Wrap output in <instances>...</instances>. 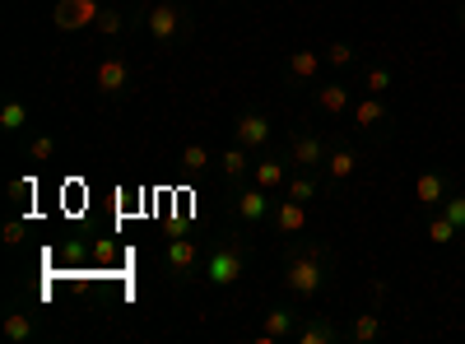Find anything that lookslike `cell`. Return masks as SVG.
I'll use <instances>...</instances> for the list:
<instances>
[{"label": "cell", "instance_id": "6da1fadb", "mask_svg": "<svg viewBox=\"0 0 465 344\" xmlns=\"http://www.w3.org/2000/svg\"><path fill=\"white\" fill-rule=\"evenodd\" d=\"M335 275V251L322 238H289L284 247V289L302 302H317L331 289Z\"/></svg>", "mask_w": 465, "mask_h": 344}, {"label": "cell", "instance_id": "7a4b0ae2", "mask_svg": "<svg viewBox=\"0 0 465 344\" xmlns=\"http://www.w3.org/2000/svg\"><path fill=\"white\" fill-rule=\"evenodd\" d=\"M247 265H252V247L242 233H223L210 251H205V280L214 289H232L242 275H247Z\"/></svg>", "mask_w": 465, "mask_h": 344}, {"label": "cell", "instance_id": "3957f363", "mask_svg": "<svg viewBox=\"0 0 465 344\" xmlns=\"http://www.w3.org/2000/svg\"><path fill=\"white\" fill-rule=\"evenodd\" d=\"M144 33L153 47H177L191 37V10L177 0H159L153 10H144Z\"/></svg>", "mask_w": 465, "mask_h": 344}, {"label": "cell", "instance_id": "277c9868", "mask_svg": "<svg viewBox=\"0 0 465 344\" xmlns=\"http://www.w3.org/2000/svg\"><path fill=\"white\" fill-rule=\"evenodd\" d=\"M275 191H265L256 182H232V214H238V223L256 228V223H270V214H275Z\"/></svg>", "mask_w": 465, "mask_h": 344}, {"label": "cell", "instance_id": "5b68a950", "mask_svg": "<svg viewBox=\"0 0 465 344\" xmlns=\"http://www.w3.org/2000/svg\"><path fill=\"white\" fill-rule=\"evenodd\" d=\"M94 84L107 103H126L131 89H135V65L126 56H103L98 70H94Z\"/></svg>", "mask_w": 465, "mask_h": 344}, {"label": "cell", "instance_id": "8992f818", "mask_svg": "<svg viewBox=\"0 0 465 344\" xmlns=\"http://www.w3.org/2000/svg\"><path fill=\"white\" fill-rule=\"evenodd\" d=\"M163 260H168V270H173L177 284H191L196 275H205V247H201L196 238H182V233H177V238L168 242Z\"/></svg>", "mask_w": 465, "mask_h": 344}, {"label": "cell", "instance_id": "52a82bcc", "mask_svg": "<svg viewBox=\"0 0 465 344\" xmlns=\"http://www.w3.org/2000/svg\"><path fill=\"white\" fill-rule=\"evenodd\" d=\"M326 149H331L326 135H317V131H293V135H289V163H293L298 172H322V168H326Z\"/></svg>", "mask_w": 465, "mask_h": 344}, {"label": "cell", "instance_id": "ba28073f", "mask_svg": "<svg viewBox=\"0 0 465 344\" xmlns=\"http://www.w3.org/2000/svg\"><path fill=\"white\" fill-rule=\"evenodd\" d=\"M98 15H103L98 0H56L52 28H56V33H84V28L98 24Z\"/></svg>", "mask_w": 465, "mask_h": 344}, {"label": "cell", "instance_id": "9c48e42d", "mask_svg": "<svg viewBox=\"0 0 465 344\" xmlns=\"http://www.w3.org/2000/svg\"><path fill=\"white\" fill-rule=\"evenodd\" d=\"M349 112H354V126H359L363 135H372V140H386V135H391V107H386V98L363 93Z\"/></svg>", "mask_w": 465, "mask_h": 344}, {"label": "cell", "instance_id": "30bf717a", "mask_svg": "<svg viewBox=\"0 0 465 344\" xmlns=\"http://www.w3.org/2000/svg\"><path fill=\"white\" fill-rule=\"evenodd\" d=\"M302 312L284 308V302H275V308H265L261 312V330H256V344H280V339H293Z\"/></svg>", "mask_w": 465, "mask_h": 344}, {"label": "cell", "instance_id": "8fae6325", "mask_svg": "<svg viewBox=\"0 0 465 344\" xmlns=\"http://www.w3.org/2000/svg\"><path fill=\"white\" fill-rule=\"evenodd\" d=\"M322 65H326L322 52H312V47H293L289 61H284V80H289V84H302V89H312V84H322Z\"/></svg>", "mask_w": 465, "mask_h": 344}, {"label": "cell", "instance_id": "7c38bea8", "mask_svg": "<svg viewBox=\"0 0 465 344\" xmlns=\"http://www.w3.org/2000/svg\"><path fill=\"white\" fill-rule=\"evenodd\" d=\"M270 135H275V126H270L265 112H238V122H232V144H242V149H265Z\"/></svg>", "mask_w": 465, "mask_h": 344}, {"label": "cell", "instance_id": "4fadbf2b", "mask_svg": "<svg viewBox=\"0 0 465 344\" xmlns=\"http://www.w3.org/2000/svg\"><path fill=\"white\" fill-rule=\"evenodd\" d=\"M447 196H451V177H447V172L429 168V172H419V177H414V205H419L423 214L442 210V201H447Z\"/></svg>", "mask_w": 465, "mask_h": 344}, {"label": "cell", "instance_id": "5bb4252c", "mask_svg": "<svg viewBox=\"0 0 465 344\" xmlns=\"http://www.w3.org/2000/svg\"><path fill=\"white\" fill-rule=\"evenodd\" d=\"M359 149L354 144H344V140H331V149H326V168H322V177L331 182V186H344L349 177L359 172Z\"/></svg>", "mask_w": 465, "mask_h": 344}, {"label": "cell", "instance_id": "9a60e30c", "mask_svg": "<svg viewBox=\"0 0 465 344\" xmlns=\"http://www.w3.org/2000/svg\"><path fill=\"white\" fill-rule=\"evenodd\" d=\"M349 330H340L326 312H307L302 321H298V330H293V344H335V339H344Z\"/></svg>", "mask_w": 465, "mask_h": 344}, {"label": "cell", "instance_id": "2e32d148", "mask_svg": "<svg viewBox=\"0 0 465 344\" xmlns=\"http://www.w3.org/2000/svg\"><path fill=\"white\" fill-rule=\"evenodd\" d=\"M312 103L326 117H344V112L354 107V89L340 84V80H326V84H312Z\"/></svg>", "mask_w": 465, "mask_h": 344}, {"label": "cell", "instance_id": "e0dca14e", "mask_svg": "<svg viewBox=\"0 0 465 344\" xmlns=\"http://www.w3.org/2000/svg\"><path fill=\"white\" fill-rule=\"evenodd\" d=\"M270 223H275L280 238H302L307 233V205L302 201H275V214H270Z\"/></svg>", "mask_w": 465, "mask_h": 344}, {"label": "cell", "instance_id": "ac0fdd59", "mask_svg": "<svg viewBox=\"0 0 465 344\" xmlns=\"http://www.w3.org/2000/svg\"><path fill=\"white\" fill-rule=\"evenodd\" d=\"M289 154H261L256 159V168H252V182L256 186H265V191H280L284 182H289Z\"/></svg>", "mask_w": 465, "mask_h": 344}, {"label": "cell", "instance_id": "d6986e66", "mask_svg": "<svg viewBox=\"0 0 465 344\" xmlns=\"http://www.w3.org/2000/svg\"><path fill=\"white\" fill-rule=\"evenodd\" d=\"M219 168H223V177H228V182H247V177H252V168H256V159H252V149L228 144L223 154H219Z\"/></svg>", "mask_w": 465, "mask_h": 344}, {"label": "cell", "instance_id": "ffe728a7", "mask_svg": "<svg viewBox=\"0 0 465 344\" xmlns=\"http://www.w3.org/2000/svg\"><path fill=\"white\" fill-rule=\"evenodd\" d=\"M322 182H326L322 172H298V168H293V172H289V182H284V196H289V201H302V205H307V201H317Z\"/></svg>", "mask_w": 465, "mask_h": 344}, {"label": "cell", "instance_id": "44dd1931", "mask_svg": "<svg viewBox=\"0 0 465 344\" xmlns=\"http://www.w3.org/2000/svg\"><path fill=\"white\" fill-rule=\"evenodd\" d=\"M381 335H386V321H381V312H377V308L359 312V317H354V326H349V339H354V344H377Z\"/></svg>", "mask_w": 465, "mask_h": 344}, {"label": "cell", "instance_id": "7402d4cb", "mask_svg": "<svg viewBox=\"0 0 465 344\" xmlns=\"http://www.w3.org/2000/svg\"><path fill=\"white\" fill-rule=\"evenodd\" d=\"M210 163H219V159L210 154V149H205L201 140H191V144L182 149V172H186V177H205V172H210Z\"/></svg>", "mask_w": 465, "mask_h": 344}, {"label": "cell", "instance_id": "603a6c76", "mask_svg": "<svg viewBox=\"0 0 465 344\" xmlns=\"http://www.w3.org/2000/svg\"><path fill=\"white\" fill-rule=\"evenodd\" d=\"M37 335V321L28 312H5V339L10 344H28Z\"/></svg>", "mask_w": 465, "mask_h": 344}, {"label": "cell", "instance_id": "cb8c5ba5", "mask_svg": "<svg viewBox=\"0 0 465 344\" xmlns=\"http://www.w3.org/2000/svg\"><path fill=\"white\" fill-rule=\"evenodd\" d=\"M391 84H396V70H391V65H368V74H363V93L386 98V93H391Z\"/></svg>", "mask_w": 465, "mask_h": 344}, {"label": "cell", "instance_id": "d4e9b609", "mask_svg": "<svg viewBox=\"0 0 465 344\" xmlns=\"http://www.w3.org/2000/svg\"><path fill=\"white\" fill-rule=\"evenodd\" d=\"M24 126H28V103L10 98L5 107H0V131H5V135H19Z\"/></svg>", "mask_w": 465, "mask_h": 344}, {"label": "cell", "instance_id": "484cf974", "mask_svg": "<svg viewBox=\"0 0 465 344\" xmlns=\"http://www.w3.org/2000/svg\"><path fill=\"white\" fill-rule=\"evenodd\" d=\"M429 238H433L438 247H447V242H456V238H460V228H456L442 210H433V214H429Z\"/></svg>", "mask_w": 465, "mask_h": 344}, {"label": "cell", "instance_id": "4316f807", "mask_svg": "<svg viewBox=\"0 0 465 344\" xmlns=\"http://www.w3.org/2000/svg\"><path fill=\"white\" fill-rule=\"evenodd\" d=\"M52 159H56V135H33V140H28V163L43 168V163H52Z\"/></svg>", "mask_w": 465, "mask_h": 344}, {"label": "cell", "instance_id": "83f0119b", "mask_svg": "<svg viewBox=\"0 0 465 344\" xmlns=\"http://www.w3.org/2000/svg\"><path fill=\"white\" fill-rule=\"evenodd\" d=\"M94 33H98V37H122V33H126V15H122V10H103L98 24H94Z\"/></svg>", "mask_w": 465, "mask_h": 344}, {"label": "cell", "instance_id": "f1b7e54d", "mask_svg": "<svg viewBox=\"0 0 465 344\" xmlns=\"http://www.w3.org/2000/svg\"><path fill=\"white\" fill-rule=\"evenodd\" d=\"M322 56H326V65H335V70H344V65H354V61H359V52L349 47V43H331Z\"/></svg>", "mask_w": 465, "mask_h": 344}, {"label": "cell", "instance_id": "f546056e", "mask_svg": "<svg viewBox=\"0 0 465 344\" xmlns=\"http://www.w3.org/2000/svg\"><path fill=\"white\" fill-rule=\"evenodd\" d=\"M33 191H37L33 177H15V182L5 186V196H10V205H24V201H33Z\"/></svg>", "mask_w": 465, "mask_h": 344}, {"label": "cell", "instance_id": "4dcf8cb0", "mask_svg": "<svg viewBox=\"0 0 465 344\" xmlns=\"http://www.w3.org/2000/svg\"><path fill=\"white\" fill-rule=\"evenodd\" d=\"M442 214L460 228V233H465V196H460V191H451V196L442 201Z\"/></svg>", "mask_w": 465, "mask_h": 344}, {"label": "cell", "instance_id": "1f68e13d", "mask_svg": "<svg viewBox=\"0 0 465 344\" xmlns=\"http://www.w3.org/2000/svg\"><path fill=\"white\" fill-rule=\"evenodd\" d=\"M24 238H28V223H24V219H10V223H5V247H10V251H19V247H24Z\"/></svg>", "mask_w": 465, "mask_h": 344}, {"label": "cell", "instance_id": "d6a6232c", "mask_svg": "<svg viewBox=\"0 0 465 344\" xmlns=\"http://www.w3.org/2000/svg\"><path fill=\"white\" fill-rule=\"evenodd\" d=\"M456 19H460V28H465V0H460V5H456Z\"/></svg>", "mask_w": 465, "mask_h": 344}]
</instances>
